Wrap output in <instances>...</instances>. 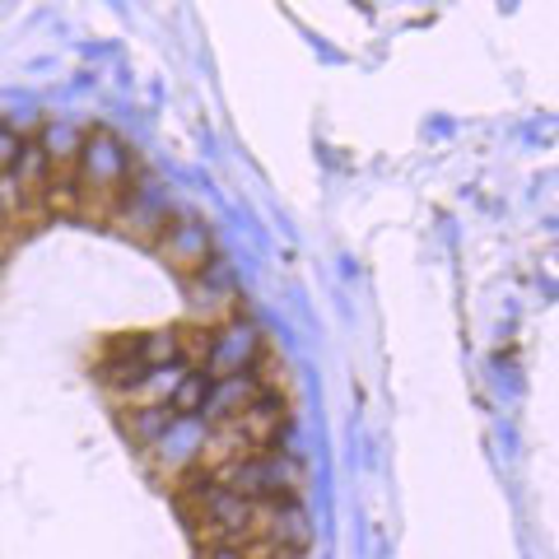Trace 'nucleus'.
<instances>
[{"mask_svg":"<svg viewBox=\"0 0 559 559\" xmlns=\"http://www.w3.org/2000/svg\"><path fill=\"white\" fill-rule=\"evenodd\" d=\"M135 178V154L121 145L112 131H84L80 140V159H75V173H70V187H75V210H98L103 219L112 215L117 197L127 191V182Z\"/></svg>","mask_w":559,"mask_h":559,"instance_id":"nucleus-1","label":"nucleus"},{"mask_svg":"<svg viewBox=\"0 0 559 559\" xmlns=\"http://www.w3.org/2000/svg\"><path fill=\"white\" fill-rule=\"evenodd\" d=\"M182 513H187V532L197 536V546H210V540H238L242 546L257 532V509L224 485H210L201 499L182 503Z\"/></svg>","mask_w":559,"mask_h":559,"instance_id":"nucleus-2","label":"nucleus"},{"mask_svg":"<svg viewBox=\"0 0 559 559\" xmlns=\"http://www.w3.org/2000/svg\"><path fill=\"white\" fill-rule=\"evenodd\" d=\"M215 476L224 489H234L238 499H248L252 509H266V503L285 499V495H299V489H294L299 471L289 462H280L275 452H242V457L215 466Z\"/></svg>","mask_w":559,"mask_h":559,"instance_id":"nucleus-3","label":"nucleus"},{"mask_svg":"<svg viewBox=\"0 0 559 559\" xmlns=\"http://www.w3.org/2000/svg\"><path fill=\"white\" fill-rule=\"evenodd\" d=\"M108 219H117L131 238H140L145 248H154V242L164 238V229L173 224V205H168V197H164L159 187L145 182V178L135 173V178L127 182V191L117 197V205H112Z\"/></svg>","mask_w":559,"mask_h":559,"instance_id":"nucleus-4","label":"nucleus"},{"mask_svg":"<svg viewBox=\"0 0 559 559\" xmlns=\"http://www.w3.org/2000/svg\"><path fill=\"white\" fill-rule=\"evenodd\" d=\"M154 252L168 261V271L178 280H191L215 261V238H210V224H201L197 215H173L164 238L154 242Z\"/></svg>","mask_w":559,"mask_h":559,"instance_id":"nucleus-5","label":"nucleus"},{"mask_svg":"<svg viewBox=\"0 0 559 559\" xmlns=\"http://www.w3.org/2000/svg\"><path fill=\"white\" fill-rule=\"evenodd\" d=\"M261 359V336L242 318L210 322V349H205V373L234 378V373H257Z\"/></svg>","mask_w":559,"mask_h":559,"instance_id":"nucleus-6","label":"nucleus"},{"mask_svg":"<svg viewBox=\"0 0 559 559\" xmlns=\"http://www.w3.org/2000/svg\"><path fill=\"white\" fill-rule=\"evenodd\" d=\"M252 536L266 540L275 555L304 559L308 546H312V527H308V513H304L299 495H285V499L266 503V509H257V532Z\"/></svg>","mask_w":559,"mask_h":559,"instance_id":"nucleus-7","label":"nucleus"},{"mask_svg":"<svg viewBox=\"0 0 559 559\" xmlns=\"http://www.w3.org/2000/svg\"><path fill=\"white\" fill-rule=\"evenodd\" d=\"M98 382L103 388H112V392H145V382L154 369H145L135 355H131V345L127 341H112V349L98 359Z\"/></svg>","mask_w":559,"mask_h":559,"instance_id":"nucleus-8","label":"nucleus"},{"mask_svg":"<svg viewBox=\"0 0 559 559\" xmlns=\"http://www.w3.org/2000/svg\"><path fill=\"white\" fill-rule=\"evenodd\" d=\"M80 140H84V131L70 127V121H47V127H43L38 145H43L47 164H51V182H70L75 159H80Z\"/></svg>","mask_w":559,"mask_h":559,"instance_id":"nucleus-9","label":"nucleus"},{"mask_svg":"<svg viewBox=\"0 0 559 559\" xmlns=\"http://www.w3.org/2000/svg\"><path fill=\"white\" fill-rule=\"evenodd\" d=\"M210 396H215V373L187 369L178 378V388L168 392V411H173V419H201V415H210Z\"/></svg>","mask_w":559,"mask_h":559,"instance_id":"nucleus-10","label":"nucleus"},{"mask_svg":"<svg viewBox=\"0 0 559 559\" xmlns=\"http://www.w3.org/2000/svg\"><path fill=\"white\" fill-rule=\"evenodd\" d=\"M127 429H131V439H135V443L154 448V443H159L164 433L173 429V411L164 406V401H154V406H131Z\"/></svg>","mask_w":559,"mask_h":559,"instance_id":"nucleus-11","label":"nucleus"},{"mask_svg":"<svg viewBox=\"0 0 559 559\" xmlns=\"http://www.w3.org/2000/svg\"><path fill=\"white\" fill-rule=\"evenodd\" d=\"M24 140L28 135H20L10 121H0V178H10L14 173V164H20V154H24Z\"/></svg>","mask_w":559,"mask_h":559,"instance_id":"nucleus-12","label":"nucleus"},{"mask_svg":"<svg viewBox=\"0 0 559 559\" xmlns=\"http://www.w3.org/2000/svg\"><path fill=\"white\" fill-rule=\"evenodd\" d=\"M197 559H248V550L238 540H210V546H197Z\"/></svg>","mask_w":559,"mask_h":559,"instance_id":"nucleus-13","label":"nucleus"}]
</instances>
